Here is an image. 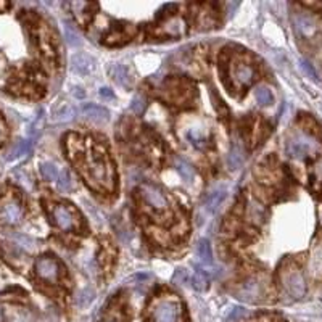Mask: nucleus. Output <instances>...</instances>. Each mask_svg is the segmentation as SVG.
Returning a JSON list of instances; mask_svg holds the SVG:
<instances>
[{
	"instance_id": "nucleus-42",
	"label": "nucleus",
	"mask_w": 322,
	"mask_h": 322,
	"mask_svg": "<svg viewBox=\"0 0 322 322\" xmlns=\"http://www.w3.org/2000/svg\"><path fill=\"white\" fill-rule=\"evenodd\" d=\"M0 322H4V311H2V306H0Z\"/></svg>"
},
{
	"instance_id": "nucleus-38",
	"label": "nucleus",
	"mask_w": 322,
	"mask_h": 322,
	"mask_svg": "<svg viewBox=\"0 0 322 322\" xmlns=\"http://www.w3.org/2000/svg\"><path fill=\"white\" fill-rule=\"evenodd\" d=\"M174 282L179 284V285H184L187 284V279H186V272L184 269H179V271L176 272V275H174Z\"/></svg>"
},
{
	"instance_id": "nucleus-8",
	"label": "nucleus",
	"mask_w": 322,
	"mask_h": 322,
	"mask_svg": "<svg viewBox=\"0 0 322 322\" xmlns=\"http://www.w3.org/2000/svg\"><path fill=\"white\" fill-rule=\"evenodd\" d=\"M52 219H54L57 227L62 231H73L77 227V219L71 210H68L63 205H57L52 210Z\"/></svg>"
},
{
	"instance_id": "nucleus-43",
	"label": "nucleus",
	"mask_w": 322,
	"mask_h": 322,
	"mask_svg": "<svg viewBox=\"0 0 322 322\" xmlns=\"http://www.w3.org/2000/svg\"><path fill=\"white\" fill-rule=\"evenodd\" d=\"M102 322H116V320H111V319H107V320H102Z\"/></svg>"
},
{
	"instance_id": "nucleus-34",
	"label": "nucleus",
	"mask_w": 322,
	"mask_h": 322,
	"mask_svg": "<svg viewBox=\"0 0 322 322\" xmlns=\"http://www.w3.org/2000/svg\"><path fill=\"white\" fill-rule=\"evenodd\" d=\"M145 108H147V103L141 95H137V97H134L132 102H130V111L135 113V115H142V113L145 111Z\"/></svg>"
},
{
	"instance_id": "nucleus-24",
	"label": "nucleus",
	"mask_w": 322,
	"mask_h": 322,
	"mask_svg": "<svg viewBox=\"0 0 322 322\" xmlns=\"http://www.w3.org/2000/svg\"><path fill=\"white\" fill-rule=\"evenodd\" d=\"M176 171L179 172V176L184 179L186 182H190V180H194L195 177V171L194 168L190 166V164L184 160H177L176 161Z\"/></svg>"
},
{
	"instance_id": "nucleus-4",
	"label": "nucleus",
	"mask_w": 322,
	"mask_h": 322,
	"mask_svg": "<svg viewBox=\"0 0 322 322\" xmlns=\"http://www.w3.org/2000/svg\"><path fill=\"white\" fill-rule=\"evenodd\" d=\"M266 293V284L264 281L258 275L248 277L247 281H243L237 290V298L245 301V303H258L264 298Z\"/></svg>"
},
{
	"instance_id": "nucleus-10",
	"label": "nucleus",
	"mask_w": 322,
	"mask_h": 322,
	"mask_svg": "<svg viewBox=\"0 0 322 322\" xmlns=\"http://www.w3.org/2000/svg\"><path fill=\"white\" fill-rule=\"evenodd\" d=\"M312 152V144L304 137H293L287 142V153H289L292 158H304Z\"/></svg>"
},
{
	"instance_id": "nucleus-31",
	"label": "nucleus",
	"mask_w": 322,
	"mask_h": 322,
	"mask_svg": "<svg viewBox=\"0 0 322 322\" xmlns=\"http://www.w3.org/2000/svg\"><path fill=\"white\" fill-rule=\"evenodd\" d=\"M192 285L197 292H205L208 289V277L203 271H197L192 277Z\"/></svg>"
},
{
	"instance_id": "nucleus-9",
	"label": "nucleus",
	"mask_w": 322,
	"mask_h": 322,
	"mask_svg": "<svg viewBox=\"0 0 322 322\" xmlns=\"http://www.w3.org/2000/svg\"><path fill=\"white\" fill-rule=\"evenodd\" d=\"M232 77L239 85L245 87L253 82L255 79V68L248 62H236L232 65Z\"/></svg>"
},
{
	"instance_id": "nucleus-13",
	"label": "nucleus",
	"mask_w": 322,
	"mask_h": 322,
	"mask_svg": "<svg viewBox=\"0 0 322 322\" xmlns=\"http://www.w3.org/2000/svg\"><path fill=\"white\" fill-rule=\"evenodd\" d=\"M82 115L94 123H107L110 119V113L107 108L95 105V103H85L82 107Z\"/></svg>"
},
{
	"instance_id": "nucleus-33",
	"label": "nucleus",
	"mask_w": 322,
	"mask_h": 322,
	"mask_svg": "<svg viewBox=\"0 0 322 322\" xmlns=\"http://www.w3.org/2000/svg\"><path fill=\"white\" fill-rule=\"evenodd\" d=\"M312 184L316 189L322 190V158L317 160L314 168H312Z\"/></svg>"
},
{
	"instance_id": "nucleus-26",
	"label": "nucleus",
	"mask_w": 322,
	"mask_h": 322,
	"mask_svg": "<svg viewBox=\"0 0 322 322\" xmlns=\"http://www.w3.org/2000/svg\"><path fill=\"white\" fill-rule=\"evenodd\" d=\"M94 298H95L94 290L87 287V289H82V290L77 292V295H76V304L79 308H85V306H89V304L92 303Z\"/></svg>"
},
{
	"instance_id": "nucleus-15",
	"label": "nucleus",
	"mask_w": 322,
	"mask_h": 322,
	"mask_svg": "<svg viewBox=\"0 0 322 322\" xmlns=\"http://www.w3.org/2000/svg\"><path fill=\"white\" fill-rule=\"evenodd\" d=\"M309 274L312 279H322V245L314 247L309 258Z\"/></svg>"
},
{
	"instance_id": "nucleus-14",
	"label": "nucleus",
	"mask_w": 322,
	"mask_h": 322,
	"mask_svg": "<svg viewBox=\"0 0 322 322\" xmlns=\"http://www.w3.org/2000/svg\"><path fill=\"white\" fill-rule=\"evenodd\" d=\"M293 23H295V29H297L304 37H309V36H312V34L316 32V23L304 13H297V15H295L293 16Z\"/></svg>"
},
{
	"instance_id": "nucleus-22",
	"label": "nucleus",
	"mask_w": 322,
	"mask_h": 322,
	"mask_svg": "<svg viewBox=\"0 0 322 322\" xmlns=\"http://www.w3.org/2000/svg\"><path fill=\"white\" fill-rule=\"evenodd\" d=\"M255 99L258 102V105L261 107H269L271 103L274 102V95L272 92L267 89V87L264 85H261V87H256V90H255Z\"/></svg>"
},
{
	"instance_id": "nucleus-41",
	"label": "nucleus",
	"mask_w": 322,
	"mask_h": 322,
	"mask_svg": "<svg viewBox=\"0 0 322 322\" xmlns=\"http://www.w3.org/2000/svg\"><path fill=\"white\" fill-rule=\"evenodd\" d=\"M303 7L311 8V10H316V12H322V4H303Z\"/></svg>"
},
{
	"instance_id": "nucleus-2",
	"label": "nucleus",
	"mask_w": 322,
	"mask_h": 322,
	"mask_svg": "<svg viewBox=\"0 0 322 322\" xmlns=\"http://www.w3.org/2000/svg\"><path fill=\"white\" fill-rule=\"evenodd\" d=\"M281 285L292 298L300 300L306 295V281L298 266L292 263L285 264L281 269Z\"/></svg>"
},
{
	"instance_id": "nucleus-29",
	"label": "nucleus",
	"mask_w": 322,
	"mask_h": 322,
	"mask_svg": "<svg viewBox=\"0 0 322 322\" xmlns=\"http://www.w3.org/2000/svg\"><path fill=\"white\" fill-rule=\"evenodd\" d=\"M57 187L62 190V192H69V190L73 189V180H71V176H69V172L62 171V172L58 174V177H57Z\"/></svg>"
},
{
	"instance_id": "nucleus-27",
	"label": "nucleus",
	"mask_w": 322,
	"mask_h": 322,
	"mask_svg": "<svg viewBox=\"0 0 322 322\" xmlns=\"http://www.w3.org/2000/svg\"><path fill=\"white\" fill-rule=\"evenodd\" d=\"M40 174H42V177L45 179V180H57L58 177V168H57V164L55 163H52V161H47V163H42L40 164Z\"/></svg>"
},
{
	"instance_id": "nucleus-19",
	"label": "nucleus",
	"mask_w": 322,
	"mask_h": 322,
	"mask_svg": "<svg viewBox=\"0 0 322 322\" xmlns=\"http://www.w3.org/2000/svg\"><path fill=\"white\" fill-rule=\"evenodd\" d=\"M110 73H111L113 77H115V81L118 84L126 85V87L130 85V76H129V71H127V68L124 65L115 63V65L110 68Z\"/></svg>"
},
{
	"instance_id": "nucleus-11",
	"label": "nucleus",
	"mask_w": 322,
	"mask_h": 322,
	"mask_svg": "<svg viewBox=\"0 0 322 322\" xmlns=\"http://www.w3.org/2000/svg\"><path fill=\"white\" fill-rule=\"evenodd\" d=\"M71 69L81 76H87L95 69V60L87 54H76L71 57Z\"/></svg>"
},
{
	"instance_id": "nucleus-32",
	"label": "nucleus",
	"mask_w": 322,
	"mask_h": 322,
	"mask_svg": "<svg viewBox=\"0 0 322 322\" xmlns=\"http://www.w3.org/2000/svg\"><path fill=\"white\" fill-rule=\"evenodd\" d=\"M16 245H18L20 248L26 250V251H32L34 248H36V243H34V240L28 236H21V234H16V236H13Z\"/></svg>"
},
{
	"instance_id": "nucleus-28",
	"label": "nucleus",
	"mask_w": 322,
	"mask_h": 322,
	"mask_svg": "<svg viewBox=\"0 0 322 322\" xmlns=\"http://www.w3.org/2000/svg\"><path fill=\"white\" fill-rule=\"evenodd\" d=\"M301 126H303L304 130H306V132H311L312 135H316L317 139H322V127L312 118H309V116L303 118L301 119Z\"/></svg>"
},
{
	"instance_id": "nucleus-3",
	"label": "nucleus",
	"mask_w": 322,
	"mask_h": 322,
	"mask_svg": "<svg viewBox=\"0 0 322 322\" xmlns=\"http://www.w3.org/2000/svg\"><path fill=\"white\" fill-rule=\"evenodd\" d=\"M180 304L172 298L156 301L152 308V322H180Z\"/></svg>"
},
{
	"instance_id": "nucleus-21",
	"label": "nucleus",
	"mask_w": 322,
	"mask_h": 322,
	"mask_svg": "<svg viewBox=\"0 0 322 322\" xmlns=\"http://www.w3.org/2000/svg\"><path fill=\"white\" fill-rule=\"evenodd\" d=\"M29 149H31V142L29 141H18L10 149V152L7 153V160L8 161L18 160V158H21V156H24L26 153H28Z\"/></svg>"
},
{
	"instance_id": "nucleus-20",
	"label": "nucleus",
	"mask_w": 322,
	"mask_h": 322,
	"mask_svg": "<svg viewBox=\"0 0 322 322\" xmlns=\"http://www.w3.org/2000/svg\"><path fill=\"white\" fill-rule=\"evenodd\" d=\"M189 141L192 142L195 147H198V149H205L206 144H208V134H206V130L202 129V127H192V129H189Z\"/></svg>"
},
{
	"instance_id": "nucleus-37",
	"label": "nucleus",
	"mask_w": 322,
	"mask_h": 322,
	"mask_svg": "<svg viewBox=\"0 0 322 322\" xmlns=\"http://www.w3.org/2000/svg\"><path fill=\"white\" fill-rule=\"evenodd\" d=\"M301 68H303V71L306 73L312 81L317 79V74H316V71H314V68H312L308 62H301Z\"/></svg>"
},
{
	"instance_id": "nucleus-40",
	"label": "nucleus",
	"mask_w": 322,
	"mask_h": 322,
	"mask_svg": "<svg viewBox=\"0 0 322 322\" xmlns=\"http://www.w3.org/2000/svg\"><path fill=\"white\" fill-rule=\"evenodd\" d=\"M7 139V126L4 123V119L0 118V142H4Z\"/></svg>"
},
{
	"instance_id": "nucleus-36",
	"label": "nucleus",
	"mask_w": 322,
	"mask_h": 322,
	"mask_svg": "<svg viewBox=\"0 0 322 322\" xmlns=\"http://www.w3.org/2000/svg\"><path fill=\"white\" fill-rule=\"evenodd\" d=\"M84 208L94 216L95 221H102V219H103V214L97 210V208H95V205H94L92 202H89V200H85V202H84Z\"/></svg>"
},
{
	"instance_id": "nucleus-30",
	"label": "nucleus",
	"mask_w": 322,
	"mask_h": 322,
	"mask_svg": "<svg viewBox=\"0 0 322 322\" xmlns=\"http://www.w3.org/2000/svg\"><path fill=\"white\" fill-rule=\"evenodd\" d=\"M65 37H66V42L71 47L81 45V36L77 34V31L73 28L71 24H65Z\"/></svg>"
},
{
	"instance_id": "nucleus-25",
	"label": "nucleus",
	"mask_w": 322,
	"mask_h": 322,
	"mask_svg": "<svg viewBox=\"0 0 322 322\" xmlns=\"http://www.w3.org/2000/svg\"><path fill=\"white\" fill-rule=\"evenodd\" d=\"M264 216H266V211H264V208L261 206L259 203L251 202V203L248 205V217H250V219L253 221V222H256V224L263 222Z\"/></svg>"
},
{
	"instance_id": "nucleus-6",
	"label": "nucleus",
	"mask_w": 322,
	"mask_h": 322,
	"mask_svg": "<svg viewBox=\"0 0 322 322\" xmlns=\"http://www.w3.org/2000/svg\"><path fill=\"white\" fill-rule=\"evenodd\" d=\"M141 195L145 200V203L150 208H153L155 211H166L168 210V198L163 194V190L160 187H156L155 184L150 182H145L141 186Z\"/></svg>"
},
{
	"instance_id": "nucleus-35",
	"label": "nucleus",
	"mask_w": 322,
	"mask_h": 322,
	"mask_svg": "<svg viewBox=\"0 0 322 322\" xmlns=\"http://www.w3.org/2000/svg\"><path fill=\"white\" fill-rule=\"evenodd\" d=\"M245 312H247V309L242 308V306L232 308V311L229 312V316H227V322H236V320L242 319L243 316H245Z\"/></svg>"
},
{
	"instance_id": "nucleus-39",
	"label": "nucleus",
	"mask_w": 322,
	"mask_h": 322,
	"mask_svg": "<svg viewBox=\"0 0 322 322\" xmlns=\"http://www.w3.org/2000/svg\"><path fill=\"white\" fill-rule=\"evenodd\" d=\"M100 95H102V97H105V99H115V94H113L111 89H108V87H102Z\"/></svg>"
},
{
	"instance_id": "nucleus-7",
	"label": "nucleus",
	"mask_w": 322,
	"mask_h": 322,
	"mask_svg": "<svg viewBox=\"0 0 322 322\" xmlns=\"http://www.w3.org/2000/svg\"><path fill=\"white\" fill-rule=\"evenodd\" d=\"M34 269H36V274L40 277V279L47 281V282H57L60 269L58 264L54 258L50 256H40L36 264H34Z\"/></svg>"
},
{
	"instance_id": "nucleus-16",
	"label": "nucleus",
	"mask_w": 322,
	"mask_h": 322,
	"mask_svg": "<svg viewBox=\"0 0 322 322\" xmlns=\"http://www.w3.org/2000/svg\"><path fill=\"white\" fill-rule=\"evenodd\" d=\"M161 32H163V36H166V37H179L186 32V23L180 18H172L163 24Z\"/></svg>"
},
{
	"instance_id": "nucleus-17",
	"label": "nucleus",
	"mask_w": 322,
	"mask_h": 322,
	"mask_svg": "<svg viewBox=\"0 0 322 322\" xmlns=\"http://www.w3.org/2000/svg\"><path fill=\"white\" fill-rule=\"evenodd\" d=\"M195 253H197L198 261H200V263H202L203 266H211V264H213V250H211L210 242H208L206 239L198 240Z\"/></svg>"
},
{
	"instance_id": "nucleus-1",
	"label": "nucleus",
	"mask_w": 322,
	"mask_h": 322,
	"mask_svg": "<svg viewBox=\"0 0 322 322\" xmlns=\"http://www.w3.org/2000/svg\"><path fill=\"white\" fill-rule=\"evenodd\" d=\"M84 166L87 171V182L94 189L113 190L116 186V172L113 163L105 155H99L97 149H94L90 155L84 158Z\"/></svg>"
},
{
	"instance_id": "nucleus-5",
	"label": "nucleus",
	"mask_w": 322,
	"mask_h": 322,
	"mask_svg": "<svg viewBox=\"0 0 322 322\" xmlns=\"http://www.w3.org/2000/svg\"><path fill=\"white\" fill-rule=\"evenodd\" d=\"M23 219V206L13 197H4L0 200V224L16 225Z\"/></svg>"
},
{
	"instance_id": "nucleus-23",
	"label": "nucleus",
	"mask_w": 322,
	"mask_h": 322,
	"mask_svg": "<svg viewBox=\"0 0 322 322\" xmlns=\"http://www.w3.org/2000/svg\"><path fill=\"white\" fill-rule=\"evenodd\" d=\"M225 197V192L224 190H214V192L206 198V203H205V208L210 213H214L217 210V206H219L222 203V200Z\"/></svg>"
},
{
	"instance_id": "nucleus-18",
	"label": "nucleus",
	"mask_w": 322,
	"mask_h": 322,
	"mask_svg": "<svg viewBox=\"0 0 322 322\" xmlns=\"http://www.w3.org/2000/svg\"><path fill=\"white\" fill-rule=\"evenodd\" d=\"M243 158H245V156H243V149H242V147L239 144H232L231 152L227 155V164H229V168L232 171L239 169L242 164H243Z\"/></svg>"
},
{
	"instance_id": "nucleus-12",
	"label": "nucleus",
	"mask_w": 322,
	"mask_h": 322,
	"mask_svg": "<svg viewBox=\"0 0 322 322\" xmlns=\"http://www.w3.org/2000/svg\"><path fill=\"white\" fill-rule=\"evenodd\" d=\"M76 115H77L76 107L68 102H58L54 110H52V119L55 123H66V121L73 119Z\"/></svg>"
}]
</instances>
